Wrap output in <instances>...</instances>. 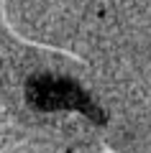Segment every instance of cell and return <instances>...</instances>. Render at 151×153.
I'll return each mask as SVG.
<instances>
[{
    "label": "cell",
    "instance_id": "6da1fadb",
    "mask_svg": "<svg viewBox=\"0 0 151 153\" xmlns=\"http://www.w3.org/2000/svg\"><path fill=\"white\" fill-rule=\"evenodd\" d=\"M0 21L64 61L36 79L41 102L92 112L123 153H151V0H0Z\"/></svg>",
    "mask_w": 151,
    "mask_h": 153
}]
</instances>
